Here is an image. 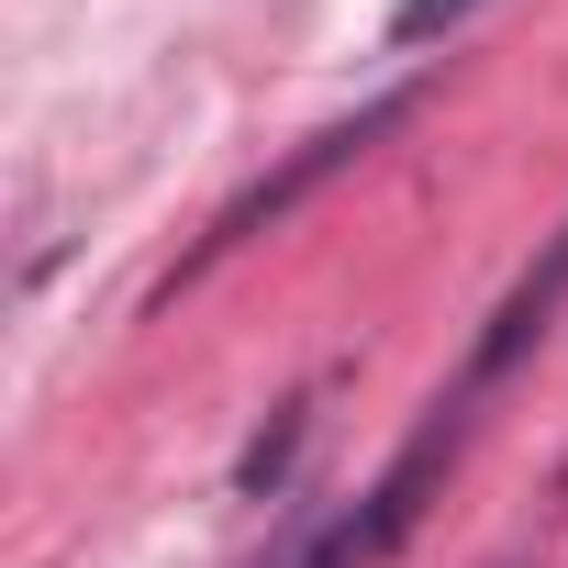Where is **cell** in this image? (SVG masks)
Instances as JSON below:
<instances>
[{"label":"cell","mask_w":568,"mask_h":568,"mask_svg":"<svg viewBox=\"0 0 568 568\" xmlns=\"http://www.w3.org/2000/svg\"><path fill=\"white\" fill-rule=\"evenodd\" d=\"M557 313H568V223L546 234V256H535V267L513 278L501 302H490V324H479V346H468L457 390H468V402H490V390H501V379H513V368H524V357L546 346V324H557Z\"/></svg>","instance_id":"2"},{"label":"cell","mask_w":568,"mask_h":568,"mask_svg":"<svg viewBox=\"0 0 568 568\" xmlns=\"http://www.w3.org/2000/svg\"><path fill=\"white\" fill-rule=\"evenodd\" d=\"M468 12H490V0H402V12H390V45H424V34H446V23H468Z\"/></svg>","instance_id":"4"},{"label":"cell","mask_w":568,"mask_h":568,"mask_svg":"<svg viewBox=\"0 0 568 568\" xmlns=\"http://www.w3.org/2000/svg\"><path fill=\"white\" fill-rule=\"evenodd\" d=\"M313 413H324V379L313 390H291V402H278V424L245 446V468H234V490H278V479H291V457H302V435H313Z\"/></svg>","instance_id":"3"},{"label":"cell","mask_w":568,"mask_h":568,"mask_svg":"<svg viewBox=\"0 0 568 568\" xmlns=\"http://www.w3.org/2000/svg\"><path fill=\"white\" fill-rule=\"evenodd\" d=\"M402 123H413V90H379V101H357L346 123H324V134H302L291 156H278V168L256 179V190H234V201L212 212V234H201V245L179 256V278H168V291H190V278H212V267H223L234 245H256L267 223H291V212H302V201H313L324 179H346V168H357V156L379 145V134H402Z\"/></svg>","instance_id":"1"}]
</instances>
